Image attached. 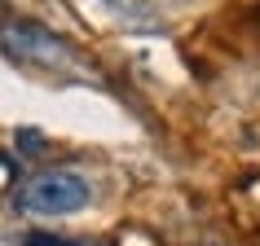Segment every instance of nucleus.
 Instances as JSON below:
<instances>
[{"label": "nucleus", "instance_id": "1", "mask_svg": "<svg viewBox=\"0 0 260 246\" xmlns=\"http://www.w3.org/2000/svg\"><path fill=\"white\" fill-rule=\"evenodd\" d=\"M18 211L22 216H44V220H57V216H75L93 202V185L71 172V167H49L40 176H31L22 189H18Z\"/></svg>", "mask_w": 260, "mask_h": 246}, {"label": "nucleus", "instance_id": "2", "mask_svg": "<svg viewBox=\"0 0 260 246\" xmlns=\"http://www.w3.org/2000/svg\"><path fill=\"white\" fill-rule=\"evenodd\" d=\"M0 44L5 53L18 57V62H40V66H71V44H62L57 35H49L44 27H31V22H9L0 27Z\"/></svg>", "mask_w": 260, "mask_h": 246}, {"label": "nucleus", "instance_id": "3", "mask_svg": "<svg viewBox=\"0 0 260 246\" xmlns=\"http://www.w3.org/2000/svg\"><path fill=\"white\" fill-rule=\"evenodd\" d=\"M22 246H67V242H62V237H49V233H31Z\"/></svg>", "mask_w": 260, "mask_h": 246}]
</instances>
